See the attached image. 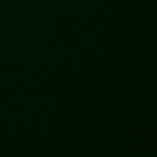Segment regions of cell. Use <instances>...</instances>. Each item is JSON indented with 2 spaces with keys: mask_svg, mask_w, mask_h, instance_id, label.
Segmentation results:
<instances>
[]
</instances>
